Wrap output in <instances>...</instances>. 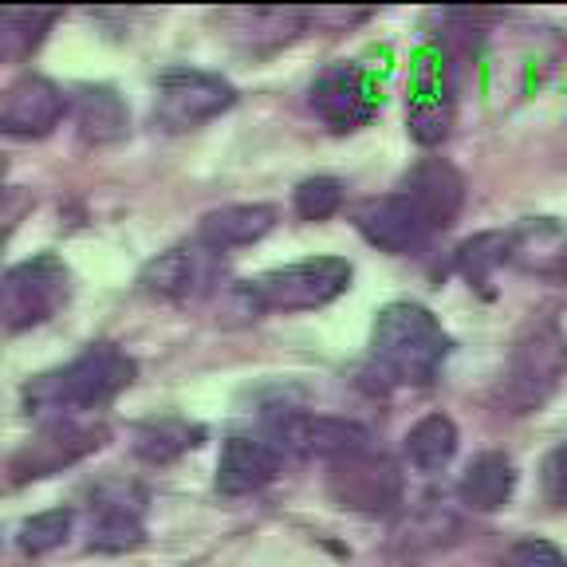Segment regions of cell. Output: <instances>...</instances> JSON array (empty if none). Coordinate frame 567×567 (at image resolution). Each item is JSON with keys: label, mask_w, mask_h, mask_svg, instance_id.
<instances>
[{"label": "cell", "mask_w": 567, "mask_h": 567, "mask_svg": "<svg viewBox=\"0 0 567 567\" xmlns=\"http://www.w3.org/2000/svg\"><path fill=\"white\" fill-rule=\"evenodd\" d=\"M134 382V363L115 343H91L68 367L48 371L24 386V406L35 417H71L87 414L115 399Z\"/></svg>", "instance_id": "1"}, {"label": "cell", "mask_w": 567, "mask_h": 567, "mask_svg": "<svg viewBox=\"0 0 567 567\" xmlns=\"http://www.w3.org/2000/svg\"><path fill=\"white\" fill-rule=\"evenodd\" d=\"M371 354L390 382L430 386L450 359V336L430 308L414 300H394L374 316Z\"/></svg>", "instance_id": "2"}, {"label": "cell", "mask_w": 567, "mask_h": 567, "mask_svg": "<svg viewBox=\"0 0 567 567\" xmlns=\"http://www.w3.org/2000/svg\"><path fill=\"white\" fill-rule=\"evenodd\" d=\"M351 288V265L343 257H308L296 265L272 268V272L245 280L237 288V300L248 316L265 311H316Z\"/></svg>", "instance_id": "3"}, {"label": "cell", "mask_w": 567, "mask_h": 567, "mask_svg": "<svg viewBox=\"0 0 567 567\" xmlns=\"http://www.w3.org/2000/svg\"><path fill=\"white\" fill-rule=\"evenodd\" d=\"M567 371V336L544 319L532 323L520 339H516L513 354H508V371L501 379V406L508 414H532L551 399V390L559 386Z\"/></svg>", "instance_id": "4"}, {"label": "cell", "mask_w": 567, "mask_h": 567, "mask_svg": "<svg viewBox=\"0 0 567 567\" xmlns=\"http://www.w3.org/2000/svg\"><path fill=\"white\" fill-rule=\"evenodd\" d=\"M272 437L276 450L288 457H319L336 465L343 457H359V453H371V430H363L359 422H347V417L331 414H300V410H284L268 422L265 430Z\"/></svg>", "instance_id": "5"}, {"label": "cell", "mask_w": 567, "mask_h": 567, "mask_svg": "<svg viewBox=\"0 0 567 567\" xmlns=\"http://www.w3.org/2000/svg\"><path fill=\"white\" fill-rule=\"evenodd\" d=\"M68 300V268L44 252L32 257L24 265H12L0 284V323L9 336L28 331L35 323H44L60 311V303Z\"/></svg>", "instance_id": "6"}, {"label": "cell", "mask_w": 567, "mask_h": 567, "mask_svg": "<svg viewBox=\"0 0 567 567\" xmlns=\"http://www.w3.org/2000/svg\"><path fill=\"white\" fill-rule=\"evenodd\" d=\"M237 103V91L221 75L197 68H169L158 80V123L166 131H194Z\"/></svg>", "instance_id": "7"}, {"label": "cell", "mask_w": 567, "mask_h": 567, "mask_svg": "<svg viewBox=\"0 0 567 567\" xmlns=\"http://www.w3.org/2000/svg\"><path fill=\"white\" fill-rule=\"evenodd\" d=\"M328 493L351 513H390L402 501V473L386 453L343 457L328 470Z\"/></svg>", "instance_id": "8"}, {"label": "cell", "mask_w": 567, "mask_h": 567, "mask_svg": "<svg viewBox=\"0 0 567 567\" xmlns=\"http://www.w3.org/2000/svg\"><path fill=\"white\" fill-rule=\"evenodd\" d=\"M106 442L103 425L75 422V417H55L40 430L35 442H28L24 450L12 457V485H24V481L52 477V473L68 470L75 461H83L87 453H95Z\"/></svg>", "instance_id": "9"}, {"label": "cell", "mask_w": 567, "mask_h": 567, "mask_svg": "<svg viewBox=\"0 0 567 567\" xmlns=\"http://www.w3.org/2000/svg\"><path fill=\"white\" fill-rule=\"evenodd\" d=\"M354 225L371 240L374 248L386 252H417L425 240L434 237V225L422 213V205L410 194H386V197H367L354 209Z\"/></svg>", "instance_id": "10"}, {"label": "cell", "mask_w": 567, "mask_h": 567, "mask_svg": "<svg viewBox=\"0 0 567 567\" xmlns=\"http://www.w3.org/2000/svg\"><path fill=\"white\" fill-rule=\"evenodd\" d=\"M453 99H450V71L437 48H422L414 60V80H410V134L422 146H437L450 134Z\"/></svg>", "instance_id": "11"}, {"label": "cell", "mask_w": 567, "mask_h": 567, "mask_svg": "<svg viewBox=\"0 0 567 567\" xmlns=\"http://www.w3.org/2000/svg\"><path fill=\"white\" fill-rule=\"evenodd\" d=\"M311 106L323 123H331L336 131H354V126L371 123L379 95L367 83L359 63H331L316 83H311Z\"/></svg>", "instance_id": "12"}, {"label": "cell", "mask_w": 567, "mask_h": 567, "mask_svg": "<svg viewBox=\"0 0 567 567\" xmlns=\"http://www.w3.org/2000/svg\"><path fill=\"white\" fill-rule=\"evenodd\" d=\"M68 99L44 75H20L9 91H4V106H0V131L9 138H44L60 126Z\"/></svg>", "instance_id": "13"}, {"label": "cell", "mask_w": 567, "mask_h": 567, "mask_svg": "<svg viewBox=\"0 0 567 567\" xmlns=\"http://www.w3.org/2000/svg\"><path fill=\"white\" fill-rule=\"evenodd\" d=\"M284 453L272 445L268 434H233L217 461V493L221 496H248L272 485L280 473Z\"/></svg>", "instance_id": "14"}, {"label": "cell", "mask_w": 567, "mask_h": 567, "mask_svg": "<svg viewBox=\"0 0 567 567\" xmlns=\"http://www.w3.org/2000/svg\"><path fill=\"white\" fill-rule=\"evenodd\" d=\"M209 280H213V248H205L202 240L194 248H169V252L154 257L138 276L142 292L174 303L205 296L209 292Z\"/></svg>", "instance_id": "15"}, {"label": "cell", "mask_w": 567, "mask_h": 567, "mask_svg": "<svg viewBox=\"0 0 567 567\" xmlns=\"http://www.w3.org/2000/svg\"><path fill=\"white\" fill-rule=\"evenodd\" d=\"M87 548L91 551H126L138 548L146 528H142V493L131 485L118 488H99L95 508H91V528H87Z\"/></svg>", "instance_id": "16"}, {"label": "cell", "mask_w": 567, "mask_h": 567, "mask_svg": "<svg viewBox=\"0 0 567 567\" xmlns=\"http://www.w3.org/2000/svg\"><path fill=\"white\" fill-rule=\"evenodd\" d=\"M457 532H461V520L450 508L425 501V505L410 508V513L390 528L386 551L399 559V564H417V559L450 548V544L457 540Z\"/></svg>", "instance_id": "17"}, {"label": "cell", "mask_w": 567, "mask_h": 567, "mask_svg": "<svg viewBox=\"0 0 567 567\" xmlns=\"http://www.w3.org/2000/svg\"><path fill=\"white\" fill-rule=\"evenodd\" d=\"M513 265L540 280L567 284V225L556 217H536L513 229Z\"/></svg>", "instance_id": "18"}, {"label": "cell", "mask_w": 567, "mask_h": 567, "mask_svg": "<svg viewBox=\"0 0 567 567\" xmlns=\"http://www.w3.org/2000/svg\"><path fill=\"white\" fill-rule=\"evenodd\" d=\"M402 194H410L422 213L430 217L434 229H450L457 221L461 202H465V177L442 158H422L414 169L406 174V186Z\"/></svg>", "instance_id": "19"}, {"label": "cell", "mask_w": 567, "mask_h": 567, "mask_svg": "<svg viewBox=\"0 0 567 567\" xmlns=\"http://www.w3.org/2000/svg\"><path fill=\"white\" fill-rule=\"evenodd\" d=\"M71 118L80 126V138L91 146H111V142L126 138L131 131V111H126L123 95L106 83H83L71 95Z\"/></svg>", "instance_id": "20"}, {"label": "cell", "mask_w": 567, "mask_h": 567, "mask_svg": "<svg viewBox=\"0 0 567 567\" xmlns=\"http://www.w3.org/2000/svg\"><path fill=\"white\" fill-rule=\"evenodd\" d=\"M276 225L272 205H225V209H213L209 217L197 229V240L213 252H225V248L252 245V240L268 237Z\"/></svg>", "instance_id": "21"}, {"label": "cell", "mask_w": 567, "mask_h": 567, "mask_svg": "<svg viewBox=\"0 0 567 567\" xmlns=\"http://www.w3.org/2000/svg\"><path fill=\"white\" fill-rule=\"evenodd\" d=\"M516 493V470L505 453H481L470 461V470L461 473L457 496L461 505L473 513H496L505 508Z\"/></svg>", "instance_id": "22"}, {"label": "cell", "mask_w": 567, "mask_h": 567, "mask_svg": "<svg viewBox=\"0 0 567 567\" xmlns=\"http://www.w3.org/2000/svg\"><path fill=\"white\" fill-rule=\"evenodd\" d=\"M229 20H237L240 28H233L240 44L252 48V52H272V48L288 44L300 24L308 20V12L300 9H240L229 12Z\"/></svg>", "instance_id": "23"}, {"label": "cell", "mask_w": 567, "mask_h": 567, "mask_svg": "<svg viewBox=\"0 0 567 567\" xmlns=\"http://www.w3.org/2000/svg\"><path fill=\"white\" fill-rule=\"evenodd\" d=\"M457 425L445 414H425L406 434V457L417 473H442L457 453Z\"/></svg>", "instance_id": "24"}, {"label": "cell", "mask_w": 567, "mask_h": 567, "mask_svg": "<svg viewBox=\"0 0 567 567\" xmlns=\"http://www.w3.org/2000/svg\"><path fill=\"white\" fill-rule=\"evenodd\" d=\"M194 445H202V430L182 417H158V422H142L134 430V453L151 465H169Z\"/></svg>", "instance_id": "25"}, {"label": "cell", "mask_w": 567, "mask_h": 567, "mask_svg": "<svg viewBox=\"0 0 567 567\" xmlns=\"http://www.w3.org/2000/svg\"><path fill=\"white\" fill-rule=\"evenodd\" d=\"M501 265H513V233H477L453 252V268L470 284H485Z\"/></svg>", "instance_id": "26"}, {"label": "cell", "mask_w": 567, "mask_h": 567, "mask_svg": "<svg viewBox=\"0 0 567 567\" xmlns=\"http://www.w3.org/2000/svg\"><path fill=\"white\" fill-rule=\"evenodd\" d=\"M71 528H75V513L71 508H48V513H35L20 524L17 544L28 556H44V551H55L60 544H68Z\"/></svg>", "instance_id": "27"}, {"label": "cell", "mask_w": 567, "mask_h": 567, "mask_svg": "<svg viewBox=\"0 0 567 567\" xmlns=\"http://www.w3.org/2000/svg\"><path fill=\"white\" fill-rule=\"evenodd\" d=\"M55 12H4L0 17V55L20 60L44 40V28H52Z\"/></svg>", "instance_id": "28"}, {"label": "cell", "mask_w": 567, "mask_h": 567, "mask_svg": "<svg viewBox=\"0 0 567 567\" xmlns=\"http://www.w3.org/2000/svg\"><path fill=\"white\" fill-rule=\"evenodd\" d=\"M343 205V186L336 177H308L296 186V213L303 221H328L331 213H339Z\"/></svg>", "instance_id": "29"}, {"label": "cell", "mask_w": 567, "mask_h": 567, "mask_svg": "<svg viewBox=\"0 0 567 567\" xmlns=\"http://www.w3.org/2000/svg\"><path fill=\"white\" fill-rule=\"evenodd\" d=\"M505 567H567V556L551 540H516L505 556Z\"/></svg>", "instance_id": "30"}, {"label": "cell", "mask_w": 567, "mask_h": 567, "mask_svg": "<svg viewBox=\"0 0 567 567\" xmlns=\"http://www.w3.org/2000/svg\"><path fill=\"white\" fill-rule=\"evenodd\" d=\"M540 488L548 496V505H567V442L544 457L540 470Z\"/></svg>", "instance_id": "31"}]
</instances>
